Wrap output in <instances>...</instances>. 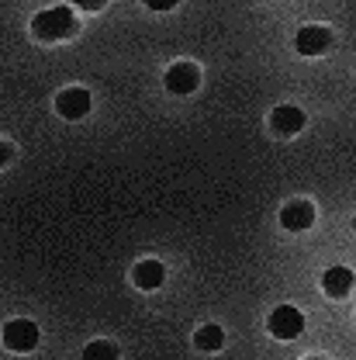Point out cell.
<instances>
[{"label":"cell","instance_id":"obj_1","mask_svg":"<svg viewBox=\"0 0 356 360\" xmlns=\"http://www.w3.org/2000/svg\"><path fill=\"white\" fill-rule=\"evenodd\" d=\"M32 32L45 42H55V39H66V35L77 32V18H73L70 7H52V11H42L32 21Z\"/></svg>","mask_w":356,"mask_h":360},{"label":"cell","instance_id":"obj_2","mask_svg":"<svg viewBox=\"0 0 356 360\" xmlns=\"http://www.w3.org/2000/svg\"><path fill=\"white\" fill-rule=\"evenodd\" d=\"M4 343H7V350H14V354H28V350L39 347V326H35L32 319H11V322L4 326Z\"/></svg>","mask_w":356,"mask_h":360},{"label":"cell","instance_id":"obj_3","mask_svg":"<svg viewBox=\"0 0 356 360\" xmlns=\"http://www.w3.org/2000/svg\"><path fill=\"white\" fill-rule=\"evenodd\" d=\"M270 333L277 336V340H298L301 336V329H305V319L298 309H291V305H280V309H273V315L267 319Z\"/></svg>","mask_w":356,"mask_h":360},{"label":"cell","instance_id":"obj_4","mask_svg":"<svg viewBox=\"0 0 356 360\" xmlns=\"http://www.w3.org/2000/svg\"><path fill=\"white\" fill-rule=\"evenodd\" d=\"M201 84V70L194 63H177L166 70V90L170 94H194Z\"/></svg>","mask_w":356,"mask_h":360},{"label":"cell","instance_id":"obj_5","mask_svg":"<svg viewBox=\"0 0 356 360\" xmlns=\"http://www.w3.org/2000/svg\"><path fill=\"white\" fill-rule=\"evenodd\" d=\"M329 45H332V32L329 28H318V25L301 28L298 39H294V49L301 56H322V52H329Z\"/></svg>","mask_w":356,"mask_h":360},{"label":"cell","instance_id":"obj_6","mask_svg":"<svg viewBox=\"0 0 356 360\" xmlns=\"http://www.w3.org/2000/svg\"><path fill=\"white\" fill-rule=\"evenodd\" d=\"M55 111L62 118H84L90 111V94L84 87H70L55 97Z\"/></svg>","mask_w":356,"mask_h":360},{"label":"cell","instance_id":"obj_7","mask_svg":"<svg viewBox=\"0 0 356 360\" xmlns=\"http://www.w3.org/2000/svg\"><path fill=\"white\" fill-rule=\"evenodd\" d=\"M280 222H284V229H291V232H305V229H312L315 205L312 201H291V205L280 212Z\"/></svg>","mask_w":356,"mask_h":360},{"label":"cell","instance_id":"obj_8","mask_svg":"<svg viewBox=\"0 0 356 360\" xmlns=\"http://www.w3.org/2000/svg\"><path fill=\"white\" fill-rule=\"evenodd\" d=\"M270 125H273V132H280V135H298L305 129V111L301 108H291V104H280L270 115Z\"/></svg>","mask_w":356,"mask_h":360},{"label":"cell","instance_id":"obj_9","mask_svg":"<svg viewBox=\"0 0 356 360\" xmlns=\"http://www.w3.org/2000/svg\"><path fill=\"white\" fill-rule=\"evenodd\" d=\"M322 291L329 298H346L353 291V270L350 267H329L322 274Z\"/></svg>","mask_w":356,"mask_h":360},{"label":"cell","instance_id":"obj_10","mask_svg":"<svg viewBox=\"0 0 356 360\" xmlns=\"http://www.w3.org/2000/svg\"><path fill=\"white\" fill-rule=\"evenodd\" d=\"M163 277H166V270H163L159 260H142V264H135V270H132V281L142 291H156V288L163 284Z\"/></svg>","mask_w":356,"mask_h":360},{"label":"cell","instance_id":"obj_11","mask_svg":"<svg viewBox=\"0 0 356 360\" xmlns=\"http://www.w3.org/2000/svg\"><path fill=\"white\" fill-rule=\"evenodd\" d=\"M194 347L197 350H222L225 347V329L222 326H204V329H197V336H194Z\"/></svg>","mask_w":356,"mask_h":360},{"label":"cell","instance_id":"obj_12","mask_svg":"<svg viewBox=\"0 0 356 360\" xmlns=\"http://www.w3.org/2000/svg\"><path fill=\"white\" fill-rule=\"evenodd\" d=\"M84 360H121V350L107 340H93L90 347H84Z\"/></svg>","mask_w":356,"mask_h":360},{"label":"cell","instance_id":"obj_13","mask_svg":"<svg viewBox=\"0 0 356 360\" xmlns=\"http://www.w3.org/2000/svg\"><path fill=\"white\" fill-rule=\"evenodd\" d=\"M145 7H152V11H170V7H177V0H145Z\"/></svg>","mask_w":356,"mask_h":360},{"label":"cell","instance_id":"obj_14","mask_svg":"<svg viewBox=\"0 0 356 360\" xmlns=\"http://www.w3.org/2000/svg\"><path fill=\"white\" fill-rule=\"evenodd\" d=\"M73 4H77L80 11H100V7H104V0H73Z\"/></svg>","mask_w":356,"mask_h":360},{"label":"cell","instance_id":"obj_15","mask_svg":"<svg viewBox=\"0 0 356 360\" xmlns=\"http://www.w3.org/2000/svg\"><path fill=\"white\" fill-rule=\"evenodd\" d=\"M308 360H318V357H308Z\"/></svg>","mask_w":356,"mask_h":360},{"label":"cell","instance_id":"obj_16","mask_svg":"<svg viewBox=\"0 0 356 360\" xmlns=\"http://www.w3.org/2000/svg\"><path fill=\"white\" fill-rule=\"evenodd\" d=\"M353 229H356V219H353Z\"/></svg>","mask_w":356,"mask_h":360}]
</instances>
